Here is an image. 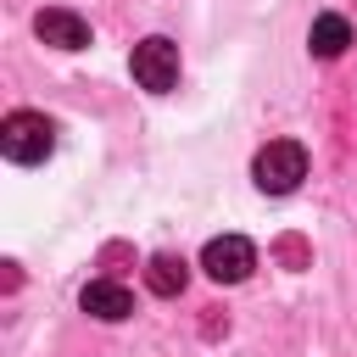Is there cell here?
<instances>
[{"label":"cell","mask_w":357,"mask_h":357,"mask_svg":"<svg viewBox=\"0 0 357 357\" xmlns=\"http://www.w3.org/2000/svg\"><path fill=\"white\" fill-rule=\"evenodd\" d=\"M251 178H257V190H268V195H290V190L307 178V151H301L296 139H268V145L257 151V162H251Z\"/></svg>","instance_id":"cell-1"},{"label":"cell","mask_w":357,"mask_h":357,"mask_svg":"<svg viewBox=\"0 0 357 357\" xmlns=\"http://www.w3.org/2000/svg\"><path fill=\"white\" fill-rule=\"evenodd\" d=\"M0 151L11 156V162H45L50 151H56V128H50V117H39V112H11L6 123H0Z\"/></svg>","instance_id":"cell-2"},{"label":"cell","mask_w":357,"mask_h":357,"mask_svg":"<svg viewBox=\"0 0 357 357\" xmlns=\"http://www.w3.org/2000/svg\"><path fill=\"white\" fill-rule=\"evenodd\" d=\"M128 67H134V84H139V89L167 95V89L178 84V45H173V39H162V33H151V39H139V45H134Z\"/></svg>","instance_id":"cell-3"},{"label":"cell","mask_w":357,"mask_h":357,"mask_svg":"<svg viewBox=\"0 0 357 357\" xmlns=\"http://www.w3.org/2000/svg\"><path fill=\"white\" fill-rule=\"evenodd\" d=\"M201 268H206L218 284H240V279L257 268V245H251L245 234H218V240H206Z\"/></svg>","instance_id":"cell-4"},{"label":"cell","mask_w":357,"mask_h":357,"mask_svg":"<svg viewBox=\"0 0 357 357\" xmlns=\"http://www.w3.org/2000/svg\"><path fill=\"white\" fill-rule=\"evenodd\" d=\"M33 33H39L45 45H56V50H84V45H89V22H84L78 11H67V6H45V11L33 17Z\"/></svg>","instance_id":"cell-5"},{"label":"cell","mask_w":357,"mask_h":357,"mask_svg":"<svg viewBox=\"0 0 357 357\" xmlns=\"http://www.w3.org/2000/svg\"><path fill=\"white\" fill-rule=\"evenodd\" d=\"M78 307H84L89 318H100V324H123V318L134 312V296H128L117 279H95V284H84Z\"/></svg>","instance_id":"cell-6"},{"label":"cell","mask_w":357,"mask_h":357,"mask_svg":"<svg viewBox=\"0 0 357 357\" xmlns=\"http://www.w3.org/2000/svg\"><path fill=\"white\" fill-rule=\"evenodd\" d=\"M307 45H312V56H318V61H335V56L351 45V22H346V17H335V11H324V17H312Z\"/></svg>","instance_id":"cell-7"},{"label":"cell","mask_w":357,"mask_h":357,"mask_svg":"<svg viewBox=\"0 0 357 357\" xmlns=\"http://www.w3.org/2000/svg\"><path fill=\"white\" fill-rule=\"evenodd\" d=\"M184 279H190V268H184L178 257H151V262H145V284H151L156 296H178Z\"/></svg>","instance_id":"cell-8"}]
</instances>
